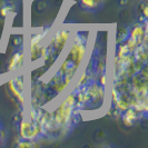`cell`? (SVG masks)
<instances>
[{
    "label": "cell",
    "instance_id": "cell-12",
    "mask_svg": "<svg viewBox=\"0 0 148 148\" xmlns=\"http://www.w3.org/2000/svg\"><path fill=\"white\" fill-rule=\"evenodd\" d=\"M6 140H7V130L0 121V147L5 145Z\"/></svg>",
    "mask_w": 148,
    "mask_h": 148
},
{
    "label": "cell",
    "instance_id": "cell-6",
    "mask_svg": "<svg viewBox=\"0 0 148 148\" xmlns=\"http://www.w3.org/2000/svg\"><path fill=\"white\" fill-rule=\"evenodd\" d=\"M52 27L45 26L39 30L32 32L29 36L28 40L26 41L25 49H26V57H27V64L36 66L40 61L42 53H44L45 42L48 36L50 35Z\"/></svg>",
    "mask_w": 148,
    "mask_h": 148
},
{
    "label": "cell",
    "instance_id": "cell-10",
    "mask_svg": "<svg viewBox=\"0 0 148 148\" xmlns=\"http://www.w3.org/2000/svg\"><path fill=\"white\" fill-rule=\"evenodd\" d=\"M12 46L15 47V49H19V48H23L25 45H26V41H25V37L22 35H15L12 37Z\"/></svg>",
    "mask_w": 148,
    "mask_h": 148
},
{
    "label": "cell",
    "instance_id": "cell-7",
    "mask_svg": "<svg viewBox=\"0 0 148 148\" xmlns=\"http://www.w3.org/2000/svg\"><path fill=\"white\" fill-rule=\"evenodd\" d=\"M28 87H29L28 77H26V74L22 71L16 73L15 76L7 82L8 91L15 98L16 101L20 105L21 108L27 105Z\"/></svg>",
    "mask_w": 148,
    "mask_h": 148
},
{
    "label": "cell",
    "instance_id": "cell-8",
    "mask_svg": "<svg viewBox=\"0 0 148 148\" xmlns=\"http://www.w3.org/2000/svg\"><path fill=\"white\" fill-rule=\"evenodd\" d=\"M27 64V57H26V49L19 48L15 49L11 56L9 57L7 62V73L8 74H16L22 70V67Z\"/></svg>",
    "mask_w": 148,
    "mask_h": 148
},
{
    "label": "cell",
    "instance_id": "cell-11",
    "mask_svg": "<svg viewBox=\"0 0 148 148\" xmlns=\"http://www.w3.org/2000/svg\"><path fill=\"white\" fill-rule=\"evenodd\" d=\"M16 146L20 148H25V147H38L39 144L36 143V141H30V140H26V139H21V138H18L17 139V143L15 144Z\"/></svg>",
    "mask_w": 148,
    "mask_h": 148
},
{
    "label": "cell",
    "instance_id": "cell-1",
    "mask_svg": "<svg viewBox=\"0 0 148 148\" xmlns=\"http://www.w3.org/2000/svg\"><path fill=\"white\" fill-rule=\"evenodd\" d=\"M112 48L106 114L136 126L148 118V17L119 28Z\"/></svg>",
    "mask_w": 148,
    "mask_h": 148
},
{
    "label": "cell",
    "instance_id": "cell-3",
    "mask_svg": "<svg viewBox=\"0 0 148 148\" xmlns=\"http://www.w3.org/2000/svg\"><path fill=\"white\" fill-rule=\"evenodd\" d=\"M91 38L90 28L74 29L66 50L55 67L44 78L29 82L27 105L50 107L66 94L86 60Z\"/></svg>",
    "mask_w": 148,
    "mask_h": 148
},
{
    "label": "cell",
    "instance_id": "cell-5",
    "mask_svg": "<svg viewBox=\"0 0 148 148\" xmlns=\"http://www.w3.org/2000/svg\"><path fill=\"white\" fill-rule=\"evenodd\" d=\"M74 28L70 25H62L56 29H52L48 36L44 47V53L40 61L36 65V68L28 77V82H36L44 78L55 65L58 62L67 46L70 41Z\"/></svg>",
    "mask_w": 148,
    "mask_h": 148
},
{
    "label": "cell",
    "instance_id": "cell-9",
    "mask_svg": "<svg viewBox=\"0 0 148 148\" xmlns=\"http://www.w3.org/2000/svg\"><path fill=\"white\" fill-rule=\"evenodd\" d=\"M78 3L82 10L88 12H96L103 8L105 0H78Z\"/></svg>",
    "mask_w": 148,
    "mask_h": 148
},
{
    "label": "cell",
    "instance_id": "cell-4",
    "mask_svg": "<svg viewBox=\"0 0 148 148\" xmlns=\"http://www.w3.org/2000/svg\"><path fill=\"white\" fill-rule=\"evenodd\" d=\"M39 118L42 140L57 141L73 133L84 115L76 107L74 97L67 91L50 107H40Z\"/></svg>",
    "mask_w": 148,
    "mask_h": 148
},
{
    "label": "cell",
    "instance_id": "cell-2",
    "mask_svg": "<svg viewBox=\"0 0 148 148\" xmlns=\"http://www.w3.org/2000/svg\"><path fill=\"white\" fill-rule=\"evenodd\" d=\"M106 29L92 31L88 55L68 92L74 97L76 107L82 115L100 114L107 108L110 44Z\"/></svg>",
    "mask_w": 148,
    "mask_h": 148
}]
</instances>
